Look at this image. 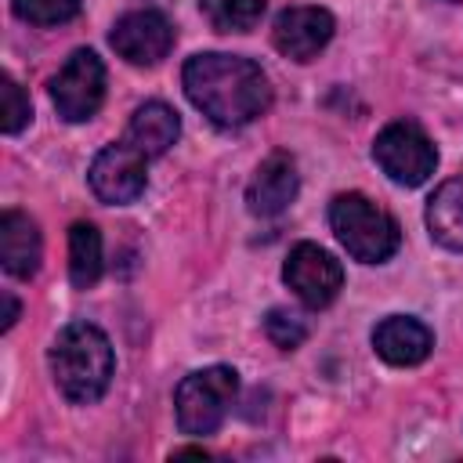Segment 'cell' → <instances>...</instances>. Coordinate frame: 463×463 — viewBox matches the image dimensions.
Listing matches in <instances>:
<instances>
[{"instance_id": "ba28073f", "label": "cell", "mask_w": 463, "mask_h": 463, "mask_svg": "<svg viewBox=\"0 0 463 463\" xmlns=\"http://www.w3.org/2000/svg\"><path fill=\"white\" fill-rule=\"evenodd\" d=\"M87 184H90V192H94L101 203H109V206H127V203H134V199L145 192V184H148L145 156H141L137 148H130L127 141L105 145V148L94 156L90 170H87Z\"/></svg>"}, {"instance_id": "7c38bea8", "label": "cell", "mask_w": 463, "mask_h": 463, "mask_svg": "<svg viewBox=\"0 0 463 463\" xmlns=\"http://www.w3.org/2000/svg\"><path fill=\"white\" fill-rule=\"evenodd\" d=\"M373 347L387 365H420L434 347V333L412 315H387L373 329Z\"/></svg>"}, {"instance_id": "9c48e42d", "label": "cell", "mask_w": 463, "mask_h": 463, "mask_svg": "<svg viewBox=\"0 0 463 463\" xmlns=\"http://www.w3.org/2000/svg\"><path fill=\"white\" fill-rule=\"evenodd\" d=\"M109 43L130 65H159L174 47V25L163 11H127L109 29Z\"/></svg>"}, {"instance_id": "44dd1931", "label": "cell", "mask_w": 463, "mask_h": 463, "mask_svg": "<svg viewBox=\"0 0 463 463\" xmlns=\"http://www.w3.org/2000/svg\"><path fill=\"white\" fill-rule=\"evenodd\" d=\"M0 300H4V322H0V329L7 333V329L18 322V300H14V293H11V289H4V293H0Z\"/></svg>"}, {"instance_id": "ac0fdd59", "label": "cell", "mask_w": 463, "mask_h": 463, "mask_svg": "<svg viewBox=\"0 0 463 463\" xmlns=\"http://www.w3.org/2000/svg\"><path fill=\"white\" fill-rule=\"evenodd\" d=\"M11 7L29 25H61L80 14V0H11Z\"/></svg>"}, {"instance_id": "7402d4cb", "label": "cell", "mask_w": 463, "mask_h": 463, "mask_svg": "<svg viewBox=\"0 0 463 463\" xmlns=\"http://www.w3.org/2000/svg\"><path fill=\"white\" fill-rule=\"evenodd\" d=\"M445 4H459V0H445Z\"/></svg>"}, {"instance_id": "277c9868", "label": "cell", "mask_w": 463, "mask_h": 463, "mask_svg": "<svg viewBox=\"0 0 463 463\" xmlns=\"http://www.w3.org/2000/svg\"><path fill=\"white\" fill-rule=\"evenodd\" d=\"M239 394V373L232 365H206L188 373L174 391V412L181 434H213Z\"/></svg>"}, {"instance_id": "8992f818", "label": "cell", "mask_w": 463, "mask_h": 463, "mask_svg": "<svg viewBox=\"0 0 463 463\" xmlns=\"http://www.w3.org/2000/svg\"><path fill=\"white\" fill-rule=\"evenodd\" d=\"M51 101L65 123L90 119L105 101V61L87 47L72 51L51 80Z\"/></svg>"}, {"instance_id": "8fae6325", "label": "cell", "mask_w": 463, "mask_h": 463, "mask_svg": "<svg viewBox=\"0 0 463 463\" xmlns=\"http://www.w3.org/2000/svg\"><path fill=\"white\" fill-rule=\"evenodd\" d=\"M300 188V174L289 152H271L246 184V206L253 217H279Z\"/></svg>"}, {"instance_id": "e0dca14e", "label": "cell", "mask_w": 463, "mask_h": 463, "mask_svg": "<svg viewBox=\"0 0 463 463\" xmlns=\"http://www.w3.org/2000/svg\"><path fill=\"white\" fill-rule=\"evenodd\" d=\"M264 11H268V0H217L210 18L217 33H250Z\"/></svg>"}, {"instance_id": "52a82bcc", "label": "cell", "mask_w": 463, "mask_h": 463, "mask_svg": "<svg viewBox=\"0 0 463 463\" xmlns=\"http://www.w3.org/2000/svg\"><path fill=\"white\" fill-rule=\"evenodd\" d=\"M282 279L286 286L300 297V304H307L311 311H322L336 300V293L344 289V268L340 260L315 246V242H300L289 250L286 264H282Z\"/></svg>"}, {"instance_id": "3957f363", "label": "cell", "mask_w": 463, "mask_h": 463, "mask_svg": "<svg viewBox=\"0 0 463 463\" xmlns=\"http://www.w3.org/2000/svg\"><path fill=\"white\" fill-rule=\"evenodd\" d=\"M329 228L340 246L362 264H383L402 246L398 221L362 192H340L329 203Z\"/></svg>"}, {"instance_id": "7a4b0ae2", "label": "cell", "mask_w": 463, "mask_h": 463, "mask_svg": "<svg viewBox=\"0 0 463 463\" xmlns=\"http://www.w3.org/2000/svg\"><path fill=\"white\" fill-rule=\"evenodd\" d=\"M47 362H51L54 387L72 405L98 402L109 391L112 369H116L112 344H109V336L94 322H69V326H61V333L54 336V344L47 351Z\"/></svg>"}, {"instance_id": "9a60e30c", "label": "cell", "mask_w": 463, "mask_h": 463, "mask_svg": "<svg viewBox=\"0 0 463 463\" xmlns=\"http://www.w3.org/2000/svg\"><path fill=\"white\" fill-rule=\"evenodd\" d=\"M427 232L438 246L463 253V181H445L427 199Z\"/></svg>"}, {"instance_id": "30bf717a", "label": "cell", "mask_w": 463, "mask_h": 463, "mask_svg": "<svg viewBox=\"0 0 463 463\" xmlns=\"http://www.w3.org/2000/svg\"><path fill=\"white\" fill-rule=\"evenodd\" d=\"M333 14L326 7H311V4H300V7H286L275 25H271V43L279 54L293 58V61H311L318 58V51L333 40Z\"/></svg>"}, {"instance_id": "ffe728a7", "label": "cell", "mask_w": 463, "mask_h": 463, "mask_svg": "<svg viewBox=\"0 0 463 463\" xmlns=\"http://www.w3.org/2000/svg\"><path fill=\"white\" fill-rule=\"evenodd\" d=\"M29 119H33L29 94H25L11 76H4V119H0L4 134H18L22 127H29Z\"/></svg>"}, {"instance_id": "2e32d148", "label": "cell", "mask_w": 463, "mask_h": 463, "mask_svg": "<svg viewBox=\"0 0 463 463\" xmlns=\"http://www.w3.org/2000/svg\"><path fill=\"white\" fill-rule=\"evenodd\" d=\"M101 232L90 221H76L69 228V282L76 289H90L101 279Z\"/></svg>"}, {"instance_id": "d6986e66", "label": "cell", "mask_w": 463, "mask_h": 463, "mask_svg": "<svg viewBox=\"0 0 463 463\" xmlns=\"http://www.w3.org/2000/svg\"><path fill=\"white\" fill-rule=\"evenodd\" d=\"M264 336L275 344V347H282V351H293V347H300L304 344V336H307V326L293 315V311H282V307H271L268 315H264Z\"/></svg>"}, {"instance_id": "5b68a950", "label": "cell", "mask_w": 463, "mask_h": 463, "mask_svg": "<svg viewBox=\"0 0 463 463\" xmlns=\"http://www.w3.org/2000/svg\"><path fill=\"white\" fill-rule=\"evenodd\" d=\"M373 159H376V166H380L394 184L416 188V184H423V181L434 174V166H438V148H434V141L423 134L420 123H412V119H394V123H387V127L376 134V141H373Z\"/></svg>"}, {"instance_id": "4fadbf2b", "label": "cell", "mask_w": 463, "mask_h": 463, "mask_svg": "<svg viewBox=\"0 0 463 463\" xmlns=\"http://www.w3.org/2000/svg\"><path fill=\"white\" fill-rule=\"evenodd\" d=\"M40 257H43V242H40V228L29 213L22 210H4L0 213V260L4 271L14 279H33L40 271Z\"/></svg>"}, {"instance_id": "5bb4252c", "label": "cell", "mask_w": 463, "mask_h": 463, "mask_svg": "<svg viewBox=\"0 0 463 463\" xmlns=\"http://www.w3.org/2000/svg\"><path fill=\"white\" fill-rule=\"evenodd\" d=\"M181 137V116L166 101H145L134 109L127 123V145L137 148L145 159H159L170 152V145Z\"/></svg>"}, {"instance_id": "6da1fadb", "label": "cell", "mask_w": 463, "mask_h": 463, "mask_svg": "<svg viewBox=\"0 0 463 463\" xmlns=\"http://www.w3.org/2000/svg\"><path fill=\"white\" fill-rule=\"evenodd\" d=\"M181 83L188 101L217 127H246L271 109L268 72L242 54H192L181 69Z\"/></svg>"}]
</instances>
